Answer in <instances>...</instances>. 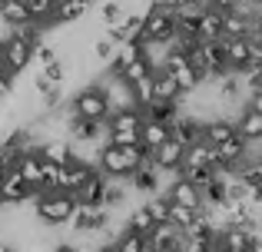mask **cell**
<instances>
[{
	"label": "cell",
	"mask_w": 262,
	"mask_h": 252,
	"mask_svg": "<svg viewBox=\"0 0 262 252\" xmlns=\"http://www.w3.org/2000/svg\"><path fill=\"white\" fill-rule=\"evenodd\" d=\"M77 209V199L67 189H47L33 199V216H37L43 226H67V219Z\"/></svg>",
	"instance_id": "6da1fadb"
},
{
	"label": "cell",
	"mask_w": 262,
	"mask_h": 252,
	"mask_svg": "<svg viewBox=\"0 0 262 252\" xmlns=\"http://www.w3.org/2000/svg\"><path fill=\"white\" fill-rule=\"evenodd\" d=\"M110 123V133H106V143H116V146H126V143H140V126H143V113L136 106L129 110H113L106 117Z\"/></svg>",
	"instance_id": "7a4b0ae2"
},
{
	"label": "cell",
	"mask_w": 262,
	"mask_h": 252,
	"mask_svg": "<svg viewBox=\"0 0 262 252\" xmlns=\"http://www.w3.org/2000/svg\"><path fill=\"white\" fill-rule=\"evenodd\" d=\"M70 117H83V120H100V117H110V106H106V97L96 83L83 86L80 93H73L70 103H67Z\"/></svg>",
	"instance_id": "3957f363"
},
{
	"label": "cell",
	"mask_w": 262,
	"mask_h": 252,
	"mask_svg": "<svg viewBox=\"0 0 262 252\" xmlns=\"http://www.w3.org/2000/svg\"><path fill=\"white\" fill-rule=\"evenodd\" d=\"M93 83L103 90L110 113H113V110H129V106H136L133 86H129V80H123L120 73H106V80H93ZM136 110H140V106H136Z\"/></svg>",
	"instance_id": "277c9868"
},
{
	"label": "cell",
	"mask_w": 262,
	"mask_h": 252,
	"mask_svg": "<svg viewBox=\"0 0 262 252\" xmlns=\"http://www.w3.org/2000/svg\"><path fill=\"white\" fill-rule=\"evenodd\" d=\"M0 50H4V70L20 73L30 66V50H33V40H24L17 33H7L0 40Z\"/></svg>",
	"instance_id": "5b68a950"
},
{
	"label": "cell",
	"mask_w": 262,
	"mask_h": 252,
	"mask_svg": "<svg viewBox=\"0 0 262 252\" xmlns=\"http://www.w3.org/2000/svg\"><path fill=\"white\" fill-rule=\"evenodd\" d=\"M146 156L153 159V166H156V169H169V173H176L179 163H183V146H179L173 136H166V140H163L156 149H149Z\"/></svg>",
	"instance_id": "8992f818"
},
{
	"label": "cell",
	"mask_w": 262,
	"mask_h": 252,
	"mask_svg": "<svg viewBox=\"0 0 262 252\" xmlns=\"http://www.w3.org/2000/svg\"><path fill=\"white\" fill-rule=\"evenodd\" d=\"M166 196H169V202H179V206H189V209H196L199 202H203L199 186H192L189 179H179V176L166 186Z\"/></svg>",
	"instance_id": "52a82bcc"
},
{
	"label": "cell",
	"mask_w": 262,
	"mask_h": 252,
	"mask_svg": "<svg viewBox=\"0 0 262 252\" xmlns=\"http://www.w3.org/2000/svg\"><path fill=\"white\" fill-rule=\"evenodd\" d=\"M232 126H236V136H243V140H259L262 136V110L243 106V113L232 120Z\"/></svg>",
	"instance_id": "ba28073f"
},
{
	"label": "cell",
	"mask_w": 262,
	"mask_h": 252,
	"mask_svg": "<svg viewBox=\"0 0 262 252\" xmlns=\"http://www.w3.org/2000/svg\"><path fill=\"white\" fill-rule=\"evenodd\" d=\"M223 37V13L206 7L196 17V40H219Z\"/></svg>",
	"instance_id": "9c48e42d"
},
{
	"label": "cell",
	"mask_w": 262,
	"mask_h": 252,
	"mask_svg": "<svg viewBox=\"0 0 262 252\" xmlns=\"http://www.w3.org/2000/svg\"><path fill=\"white\" fill-rule=\"evenodd\" d=\"M86 13H90V4H83V0H63V4L53 7L50 24H80Z\"/></svg>",
	"instance_id": "30bf717a"
},
{
	"label": "cell",
	"mask_w": 262,
	"mask_h": 252,
	"mask_svg": "<svg viewBox=\"0 0 262 252\" xmlns=\"http://www.w3.org/2000/svg\"><path fill=\"white\" fill-rule=\"evenodd\" d=\"M169 136V123H160V120H143V126H140V146L146 149H156L163 140Z\"/></svg>",
	"instance_id": "8fae6325"
},
{
	"label": "cell",
	"mask_w": 262,
	"mask_h": 252,
	"mask_svg": "<svg viewBox=\"0 0 262 252\" xmlns=\"http://www.w3.org/2000/svg\"><path fill=\"white\" fill-rule=\"evenodd\" d=\"M179 83L173 80V73L166 70V66H160V70H153V97L156 100H176L179 97Z\"/></svg>",
	"instance_id": "7c38bea8"
},
{
	"label": "cell",
	"mask_w": 262,
	"mask_h": 252,
	"mask_svg": "<svg viewBox=\"0 0 262 252\" xmlns=\"http://www.w3.org/2000/svg\"><path fill=\"white\" fill-rule=\"evenodd\" d=\"M110 249H116V252H146V236L133 233V229H123Z\"/></svg>",
	"instance_id": "4fadbf2b"
},
{
	"label": "cell",
	"mask_w": 262,
	"mask_h": 252,
	"mask_svg": "<svg viewBox=\"0 0 262 252\" xmlns=\"http://www.w3.org/2000/svg\"><path fill=\"white\" fill-rule=\"evenodd\" d=\"M126 229H133V233L140 236H149V229H153V216L146 213V206H136L126 213Z\"/></svg>",
	"instance_id": "5bb4252c"
},
{
	"label": "cell",
	"mask_w": 262,
	"mask_h": 252,
	"mask_svg": "<svg viewBox=\"0 0 262 252\" xmlns=\"http://www.w3.org/2000/svg\"><path fill=\"white\" fill-rule=\"evenodd\" d=\"M133 100H136V106H146L149 100H153V73H149V77H140V80H133Z\"/></svg>",
	"instance_id": "9a60e30c"
},
{
	"label": "cell",
	"mask_w": 262,
	"mask_h": 252,
	"mask_svg": "<svg viewBox=\"0 0 262 252\" xmlns=\"http://www.w3.org/2000/svg\"><path fill=\"white\" fill-rule=\"evenodd\" d=\"M24 7H27V17H33V20H50L53 17L50 0H24Z\"/></svg>",
	"instance_id": "2e32d148"
},
{
	"label": "cell",
	"mask_w": 262,
	"mask_h": 252,
	"mask_svg": "<svg viewBox=\"0 0 262 252\" xmlns=\"http://www.w3.org/2000/svg\"><path fill=\"white\" fill-rule=\"evenodd\" d=\"M192 216H196V209H189V206H179V202H169V222H173L176 229L189 226V222H192Z\"/></svg>",
	"instance_id": "e0dca14e"
},
{
	"label": "cell",
	"mask_w": 262,
	"mask_h": 252,
	"mask_svg": "<svg viewBox=\"0 0 262 252\" xmlns=\"http://www.w3.org/2000/svg\"><path fill=\"white\" fill-rule=\"evenodd\" d=\"M209 7H212V10H219V13H226V10L236 7V0H209Z\"/></svg>",
	"instance_id": "ac0fdd59"
},
{
	"label": "cell",
	"mask_w": 262,
	"mask_h": 252,
	"mask_svg": "<svg viewBox=\"0 0 262 252\" xmlns=\"http://www.w3.org/2000/svg\"><path fill=\"white\" fill-rule=\"evenodd\" d=\"M0 70H4V50H0Z\"/></svg>",
	"instance_id": "d6986e66"
},
{
	"label": "cell",
	"mask_w": 262,
	"mask_h": 252,
	"mask_svg": "<svg viewBox=\"0 0 262 252\" xmlns=\"http://www.w3.org/2000/svg\"><path fill=\"white\" fill-rule=\"evenodd\" d=\"M0 176H4V166H0Z\"/></svg>",
	"instance_id": "ffe728a7"
},
{
	"label": "cell",
	"mask_w": 262,
	"mask_h": 252,
	"mask_svg": "<svg viewBox=\"0 0 262 252\" xmlns=\"http://www.w3.org/2000/svg\"><path fill=\"white\" fill-rule=\"evenodd\" d=\"M0 4H4V0H0Z\"/></svg>",
	"instance_id": "44dd1931"
}]
</instances>
